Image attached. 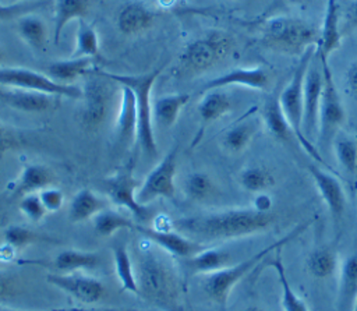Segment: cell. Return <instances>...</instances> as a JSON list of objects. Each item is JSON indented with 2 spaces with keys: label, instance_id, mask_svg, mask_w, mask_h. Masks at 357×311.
I'll return each instance as SVG.
<instances>
[{
  "label": "cell",
  "instance_id": "60d3db41",
  "mask_svg": "<svg viewBox=\"0 0 357 311\" xmlns=\"http://www.w3.org/2000/svg\"><path fill=\"white\" fill-rule=\"evenodd\" d=\"M4 243L7 248H11L13 251H21L26 248L28 245L36 244V243H45V241H54L52 237H47L42 233H38L26 226L21 225H10L4 230Z\"/></svg>",
  "mask_w": 357,
  "mask_h": 311
},
{
  "label": "cell",
  "instance_id": "ba28073f",
  "mask_svg": "<svg viewBox=\"0 0 357 311\" xmlns=\"http://www.w3.org/2000/svg\"><path fill=\"white\" fill-rule=\"evenodd\" d=\"M324 75V89L321 96V107L318 117V144L326 146L333 142L343 123L346 121V109L340 93L335 84L329 64H321Z\"/></svg>",
  "mask_w": 357,
  "mask_h": 311
},
{
  "label": "cell",
  "instance_id": "3957f363",
  "mask_svg": "<svg viewBox=\"0 0 357 311\" xmlns=\"http://www.w3.org/2000/svg\"><path fill=\"white\" fill-rule=\"evenodd\" d=\"M318 36L317 25L291 15H273L265 20L259 29V42L264 47L294 56H301L310 47H317Z\"/></svg>",
  "mask_w": 357,
  "mask_h": 311
},
{
  "label": "cell",
  "instance_id": "6da1fadb",
  "mask_svg": "<svg viewBox=\"0 0 357 311\" xmlns=\"http://www.w3.org/2000/svg\"><path fill=\"white\" fill-rule=\"evenodd\" d=\"M275 220L273 212H259L247 206L181 218L174 220L173 226L192 240L216 241L259 234L272 227Z\"/></svg>",
  "mask_w": 357,
  "mask_h": 311
},
{
  "label": "cell",
  "instance_id": "d6986e66",
  "mask_svg": "<svg viewBox=\"0 0 357 311\" xmlns=\"http://www.w3.org/2000/svg\"><path fill=\"white\" fill-rule=\"evenodd\" d=\"M342 46L340 8L336 0H328L322 25L319 26L315 56L321 64H329V57Z\"/></svg>",
  "mask_w": 357,
  "mask_h": 311
},
{
  "label": "cell",
  "instance_id": "cb8c5ba5",
  "mask_svg": "<svg viewBox=\"0 0 357 311\" xmlns=\"http://www.w3.org/2000/svg\"><path fill=\"white\" fill-rule=\"evenodd\" d=\"M261 121L268 134L275 139L280 142H291L296 139L294 132L282 112L278 98H269L265 100L261 109Z\"/></svg>",
  "mask_w": 357,
  "mask_h": 311
},
{
  "label": "cell",
  "instance_id": "7c38bea8",
  "mask_svg": "<svg viewBox=\"0 0 357 311\" xmlns=\"http://www.w3.org/2000/svg\"><path fill=\"white\" fill-rule=\"evenodd\" d=\"M178 146H172L159 163L146 174L137 190V201L148 206L156 198H173L176 194L174 177L177 170Z\"/></svg>",
  "mask_w": 357,
  "mask_h": 311
},
{
  "label": "cell",
  "instance_id": "484cf974",
  "mask_svg": "<svg viewBox=\"0 0 357 311\" xmlns=\"http://www.w3.org/2000/svg\"><path fill=\"white\" fill-rule=\"evenodd\" d=\"M93 59L91 57H70L67 60L53 61L47 66L46 75L63 85H74L79 77H85L92 68Z\"/></svg>",
  "mask_w": 357,
  "mask_h": 311
},
{
  "label": "cell",
  "instance_id": "f1b7e54d",
  "mask_svg": "<svg viewBox=\"0 0 357 311\" xmlns=\"http://www.w3.org/2000/svg\"><path fill=\"white\" fill-rule=\"evenodd\" d=\"M187 265L194 273L209 275L231 265V255L223 248L205 247L198 254L188 258Z\"/></svg>",
  "mask_w": 357,
  "mask_h": 311
},
{
  "label": "cell",
  "instance_id": "ee69618b",
  "mask_svg": "<svg viewBox=\"0 0 357 311\" xmlns=\"http://www.w3.org/2000/svg\"><path fill=\"white\" fill-rule=\"evenodd\" d=\"M38 195H39V198H40V201H42V204H43V206H45V209H46V212L54 213V212H57V211L63 206L64 194H63L61 190H59V188H56V187L49 185V187L40 190V191L38 192Z\"/></svg>",
  "mask_w": 357,
  "mask_h": 311
},
{
  "label": "cell",
  "instance_id": "db71d44e",
  "mask_svg": "<svg viewBox=\"0 0 357 311\" xmlns=\"http://www.w3.org/2000/svg\"><path fill=\"white\" fill-rule=\"evenodd\" d=\"M244 311H265V310H262V308H259V307H248V308L244 310Z\"/></svg>",
  "mask_w": 357,
  "mask_h": 311
},
{
  "label": "cell",
  "instance_id": "4fadbf2b",
  "mask_svg": "<svg viewBox=\"0 0 357 311\" xmlns=\"http://www.w3.org/2000/svg\"><path fill=\"white\" fill-rule=\"evenodd\" d=\"M314 60V59H312ZM324 89V75L321 63H310L303 91V131L307 139L312 142V138L318 134V117L321 107V96Z\"/></svg>",
  "mask_w": 357,
  "mask_h": 311
},
{
  "label": "cell",
  "instance_id": "bcb514c9",
  "mask_svg": "<svg viewBox=\"0 0 357 311\" xmlns=\"http://www.w3.org/2000/svg\"><path fill=\"white\" fill-rule=\"evenodd\" d=\"M21 142V135L0 121V158L8 151L20 146Z\"/></svg>",
  "mask_w": 357,
  "mask_h": 311
},
{
  "label": "cell",
  "instance_id": "681fc988",
  "mask_svg": "<svg viewBox=\"0 0 357 311\" xmlns=\"http://www.w3.org/2000/svg\"><path fill=\"white\" fill-rule=\"evenodd\" d=\"M346 82L351 95L357 99V59L349 64L346 71Z\"/></svg>",
  "mask_w": 357,
  "mask_h": 311
},
{
  "label": "cell",
  "instance_id": "7dc6e473",
  "mask_svg": "<svg viewBox=\"0 0 357 311\" xmlns=\"http://www.w3.org/2000/svg\"><path fill=\"white\" fill-rule=\"evenodd\" d=\"M18 289L20 285L14 275L0 272V301H4L17 294Z\"/></svg>",
  "mask_w": 357,
  "mask_h": 311
},
{
  "label": "cell",
  "instance_id": "277c9868",
  "mask_svg": "<svg viewBox=\"0 0 357 311\" xmlns=\"http://www.w3.org/2000/svg\"><path fill=\"white\" fill-rule=\"evenodd\" d=\"M236 39L231 33L212 29L188 42L178 54L174 74L192 77L212 70L236 50Z\"/></svg>",
  "mask_w": 357,
  "mask_h": 311
},
{
  "label": "cell",
  "instance_id": "11a10c76",
  "mask_svg": "<svg viewBox=\"0 0 357 311\" xmlns=\"http://www.w3.org/2000/svg\"><path fill=\"white\" fill-rule=\"evenodd\" d=\"M3 59H4V52H3V49L0 47V63L3 61Z\"/></svg>",
  "mask_w": 357,
  "mask_h": 311
},
{
  "label": "cell",
  "instance_id": "ab89813d",
  "mask_svg": "<svg viewBox=\"0 0 357 311\" xmlns=\"http://www.w3.org/2000/svg\"><path fill=\"white\" fill-rule=\"evenodd\" d=\"M71 57H91L99 59V38L96 29L88 24L84 18L78 20V28L75 35V49Z\"/></svg>",
  "mask_w": 357,
  "mask_h": 311
},
{
  "label": "cell",
  "instance_id": "ffe728a7",
  "mask_svg": "<svg viewBox=\"0 0 357 311\" xmlns=\"http://www.w3.org/2000/svg\"><path fill=\"white\" fill-rule=\"evenodd\" d=\"M120 105L119 112L114 121V141L116 145L121 148H130L134 142H137V131H138V116L135 98L132 91L120 85Z\"/></svg>",
  "mask_w": 357,
  "mask_h": 311
},
{
  "label": "cell",
  "instance_id": "30bf717a",
  "mask_svg": "<svg viewBox=\"0 0 357 311\" xmlns=\"http://www.w3.org/2000/svg\"><path fill=\"white\" fill-rule=\"evenodd\" d=\"M0 86L39 91L56 96L81 99L82 89L77 85H63L53 81L49 75L24 68V67H0Z\"/></svg>",
  "mask_w": 357,
  "mask_h": 311
},
{
  "label": "cell",
  "instance_id": "f907efd6",
  "mask_svg": "<svg viewBox=\"0 0 357 311\" xmlns=\"http://www.w3.org/2000/svg\"><path fill=\"white\" fill-rule=\"evenodd\" d=\"M346 21L350 28L357 29V0H353L346 11Z\"/></svg>",
  "mask_w": 357,
  "mask_h": 311
},
{
  "label": "cell",
  "instance_id": "e575fe53",
  "mask_svg": "<svg viewBox=\"0 0 357 311\" xmlns=\"http://www.w3.org/2000/svg\"><path fill=\"white\" fill-rule=\"evenodd\" d=\"M113 251V262H114V272L120 282L123 291H130L138 296V285L135 279L134 262L127 247L123 243H116L112 248Z\"/></svg>",
  "mask_w": 357,
  "mask_h": 311
},
{
  "label": "cell",
  "instance_id": "836d02e7",
  "mask_svg": "<svg viewBox=\"0 0 357 311\" xmlns=\"http://www.w3.org/2000/svg\"><path fill=\"white\" fill-rule=\"evenodd\" d=\"M339 264L340 259L337 258L336 251L329 247H318L312 250L305 259V268L315 279L331 278L335 272H337Z\"/></svg>",
  "mask_w": 357,
  "mask_h": 311
},
{
  "label": "cell",
  "instance_id": "1f68e13d",
  "mask_svg": "<svg viewBox=\"0 0 357 311\" xmlns=\"http://www.w3.org/2000/svg\"><path fill=\"white\" fill-rule=\"evenodd\" d=\"M89 10V0H57L54 7L53 42L59 43L66 25L73 20L85 18Z\"/></svg>",
  "mask_w": 357,
  "mask_h": 311
},
{
  "label": "cell",
  "instance_id": "6f0895ef",
  "mask_svg": "<svg viewBox=\"0 0 357 311\" xmlns=\"http://www.w3.org/2000/svg\"><path fill=\"white\" fill-rule=\"evenodd\" d=\"M22 1H29V0H17V3H22Z\"/></svg>",
  "mask_w": 357,
  "mask_h": 311
},
{
  "label": "cell",
  "instance_id": "83f0119b",
  "mask_svg": "<svg viewBox=\"0 0 357 311\" xmlns=\"http://www.w3.org/2000/svg\"><path fill=\"white\" fill-rule=\"evenodd\" d=\"M257 120L244 116L231 127H229L222 135V146L230 153H240L251 144L258 126Z\"/></svg>",
  "mask_w": 357,
  "mask_h": 311
},
{
  "label": "cell",
  "instance_id": "5bb4252c",
  "mask_svg": "<svg viewBox=\"0 0 357 311\" xmlns=\"http://www.w3.org/2000/svg\"><path fill=\"white\" fill-rule=\"evenodd\" d=\"M46 282L52 286L63 290L77 301L82 304H93L103 298L106 289L103 283L88 275L82 273H47Z\"/></svg>",
  "mask_w": 357,
  "mask_h": 311
},
{
  "label": "cell",
  "instance_id": "f5cc1de1",
  "mask_svg": "<svg viewBox=\"0 0 357 311\" xmlns=\"http://www.w3.org/2000/svg\"><path fill=\"white\" fill-rule=\"evenodd\" d=\"M50 311H84V310H77V308H60V310H50Z\"/></svg>",
  "mask_w": 357,
  "mask_h": 311
},
{
  "label": "cell",
  "instance_id": "44dd1931",
  "mask_svg": "<svg viewBox=\"0 0 357 311\" xmlns=\"http://www.w3.org/2000/svg\"><path fill=\"white\" fill-rule=\"evenodd\" d=\"M21 264L38 265L45 268H53L56 273H73L79 269H92L99 266L100 255L92 251L81 250H63L52 261H22Z\"/></svg>",
  "mask_w": 357,
  "mask_h": 311
},
{
  "label": "cell",
  "instance_id": "52a82bcc",
  "mask_svg": "<svg viewBox=\"0 0 357 311\" xmlns=\"http://www.w3.org/2000/svg\"><path fill=\"white\" fill-rule=\"evenodd\" d=\"M315 56V47H310L307 52H304L300 56L298 64L296 66L289 82L283 86L280 95L278 96L279 105L282 107V112L284 117L287 119L296 141L300 144V146L318 163L326 166V162L324 158H321V153L318 152L314 142L307 139L303 131V91H304V78L307 68L310 63L312 61Z\"/></svg>",
  "mask_w": 357,
  "mask_h": 311
},
{
  "label": "cell",
  "instance_id": "4dcf8cb0",
  "mask_svg": "<svg viewBox=\"0 0 357 311\" xmlns=\"http://www.w3.org/2000/svg\"><path fill=\"white\" fill-rule=\"evenodd\" d=\"M105 201L89 188L79 190L71 199L68 206V219L73 223L85 222L105 209Z\"/></svg>",
  "mask_w": 357,
  "mask_h": 311
},
{
  "label": "cell",
  "instance_id": "9a60e30c",
  "mask_svg": "<svg viewBox=\"0 0 357 311\" xmlns=\"http://www.w3.org/2000/svg\"><path fill=\"white\" fill-rule=\"evenodd\" d=\"M307 169L314 181L317 192L328 208L332 219L336 222L340 220L346 209V192L340 180L335 174L315 163H310Z\"/></svg>",
  "mask_w": 357,
  "mask_h": 311
},
{
  "label": "cell",
  "instance_id": "9c48e42d",
  "mask_svg": "<svg viewBox=\"0 0 357 311\" xmlns=\"http://www.w3.org/2000/svg\"><path fill=\"white\" fill-rule=\"evenodd\" d=\"M82 85V110H81V123L88 130L99 128L109 113L112 91V79L106 78L100 71L91 70L85 77Z\"/></svg>",
  "mask_w": 357,
  "mask_h": 311
},
{
  "label": "cell",
  "instance_id": "9f6ffc18",
  "mask_svg": "<svg viewBox=\"0 0 357 311\" xmlns=\"http://www.w3.org/2000/svg\"><path fill=\"white\" fill-rule=\"evenodd\" d=\"M351 311H357V297H356V300H354V304H353Z\"/></svg>",
  "mask_w": 357,
  "mask_h": 311
},
{
  "label": "cell",
  "instance_id": "f546056e",
  "mask_svg": "<svg viewBox=\"0 0 357 311\" xmlns=\"http://www.w3.org/2000/svg\"><path fill=\"white\" fill-rule=\"evenodd\" d=\"M231 110L230 96L220 89L205 91L198 103V114L204 126L222 119Z\"/></svg>",
  "mask_w": 357,
  "mask_h": 311
},
{
  "label": "cell",
  "instance_id": "8fae6325",
  "mask_svg": "<svg viewBox=\"0 0 357 311\" xmlns=\"http://www.w3.org/2000/svg\"><path fill=\"white\" fill-rule=\"evenodd\" d=\"M105 191L109 199L128 212H131L138 220L144 222L148 219L149 209L137 201V190L141 183L134 177V160L131 159L124 166L119 167L112 176L103 181Z\"/></svg>",
  "mask_w": 357,
  "mask_h": 311
},
{
  "label": "cell",
  "instance_id": "f35d334b",
  "mask_svg": "<svg viewBox=\"0 0 357 311\" xmlns=\"http://www.w3.org/2000/svg\"><path fill=\"white\" fill-rule=\"evenodd\" d=\"M92 222L93 230L100 237H109L123 229H135V225L128 216L109 208H105L99 213H96L92 218Z\"/></svg>",
  "mask_w": 357,
  "mask_h": 311
},
{
  "label": "cell",
  "instance_id": "d4e9b609",
  "mask_svg": "<svg viewBox=\"0 0 357 311\" xmlns=\"http://www.w3.org/2000/svg\"><path fill=\"white\" fill-rule=\"evenodd\" d=\"M53 181L54 174L47 166L39 163H29L22 167L14 187V194L22 197L26 194L39 192L40 190L52 185Z\"/></svg>",
  "mask_w": 357,
  "mask_h": 311
},
{
  "label": "cell",
  "instance_id": "4316f807",
  "mask_svg": "<svg viewBox=\"0 0 357 311\" xmlns=\"http://www.w3.org/2000/svg\"><path fill=\"white\" fill-rule=\"evenodd\" d=\"M188 93H169L152 103V120L162 128H170L177 121L180 110L188 103Z\"/></svg>",
  "mask_w": 357,
  "mask_h": 311
},
{
  "label": "cell",
  "instance_id": "8d00e7d4",
  "mask_svg": "<svg viewBox=\"0 0 357 311\" xmlns=\"http://www.w3.org/2000/svg\"><path fill=\"white\" fill-rule=\"evenodd\" d=\"M238 184L241 185L243 190L251 192V194H258L268 191L275 185V176L273 173L264 166H247L244 167L238 176H237Z\"/></svg>",
  "mask_w": 357,
  "mask_h": 311
},
{
  "label": "cell",
  "instance_id": "8992f818",
  "mask_svg": "<svg viewBox=\"0 0 357 311\" xmlns=\"http://www.w3.org/2000/svg\"><path fill=\"white\" fill-rule=\"evenodd\" d=\"M105 77L117 82L120 85L128 86L135 98L137 106V116H138V131H137V144L142 149L146 156H156L158 146L153 135V126H152V102H151V92L153 84L159 78L162 73V67L155 68L145 74H113L107 71H100Z\"/></svg>",
  "mask_w": 357,
  "mask_h": 311
},
{
  "label": "cell",
  "instance_id": "74e56055",
  "mask_svg": "<svg viewBox=\"0 0 357 311\" xmlns=\"http://www.w3.org/2000/svg\"><path fill=\"white\" fill-rule=\"evenodd\" d=\"M269 266L276 272L278 276V282L280 285V290H282V310L283 311H310L305 301L296 294V291L293 290V287L289 283L286 271H284V265L283 261L280 258V255L278 254L271 262Z\"/></svg>",
  "mask_w": 357,
  "mask_h": 311
},
{
  "label": "cell",
  "instance_id": "7a4b0ae2",
  "mask_svg": "<svg viewBox=\"0 0 357 311\" xmlns=\"http://www.w3.org/2000/svg\"><path fill=\"white\" fill-rule=\"evenodd\" d=\"M132 262L138 296L160 307H178L183 293L181 276L165 254L146 247L135 251Z\"/></svg>",
  "mask_w": 357,
  "mask_h": 311
},
{
  "label": "cell",
  "instance_id": "b9f144b4",
  "mask_svg": "<svg viewBox=\"0 0 357 311\" xmlns=\"http://www.w3.org/2000/svg\"><path fill=\"white\" fill-rule=\"evenodd\" d=\"M183 191L190 201L204 202L213 197L216 192V185L208 173L194 172L185 177Z\"/></svg>",
  "mask_w": 357,
  "mask_h": 311
},
{
  "label": "cell",
  "instance_id": "816d5d0a",
  "mask_svg": "<svg viewBox=\"0 0 357 311\" xmlns=\"http://www.w3.org/2000/svg\"><path fill=\"white\" fill-rule=\"evenodd\" d=\"M290 4H297V6H301V4H305V3H310L311 0H287Z\"/></svg>",
  "mask_w": 357,
  "mask_h": 311
},
{
  "label": "cell",
  "instance_id": "f6af8a7d",
  "mask_svg": "<svg viewBox=\"0 0 357 311\" xmlns=\"http://www.w3.org/2000/svg\"><path fill=\"white\" fill-rule=\"evenodd\" d=\"M39 3L38 1H22V3H13V4H1L0 3V21L1 20H10V18H18L22 14H26L28 11L33 10Z\"/></svg>",
  "mask_w": 357,
  "mask_h": 311
},
{
  "label": "cell",
  "instance_id": "d590c367",
  "mask_svg": "<svg viewBox=\"0 0 357 311\" xmlns=\"http://www.w3.org/2000/svg\"><path fill=\"white\" fill-rule=\"evenodd\" d=\"M333 151L339 166L346 176L357 181V137L354 135H336L333 139Z\"/></svg>",
  "mask_w": 357,
  "mask_h": 311
},
{
  "label": "cell",
  "instance_id": "c3c4849f",
  "mask_svg": "<svg viewBox=\"0 0 357 311\" xmlns=\"http://www.w3.org/2000/svg\"><path fill=\"white\" fill-rule=\"evenodd\" d=\"M251 206L259 212H273V198L268 191L258 192L255 194Z\"/></svg>",
  "mask_w": 357,
  "mask_h": 311
},
{
  "label": "cell",
  "instance_id": "5b68a950",
  "mask_svg": "<svg viewBox=\"0 0 357 311\" xmlns=\"http://www.w3.org/2000/svg\"><path fill=\"white\" fill-rule=\"evenodd\" d=\"M308 225H310V222H304V223L296 226L291 232H289L287 234H284L275 243L269 244L268 247L252 254L247 259H243L237 264H231L227 268L220 269L218 272L204 275L202 289H204L205 294L208 296V298L212 300L215 304L226 305L231 290L245 275H248L254 268H257V265H259V262L264 261L265 258H268V255H271L273 251L280 250L289 241H291L298 234H301L307 229Z\"/></svg>",
  "mask_w": 357,
  "mask_h": 311
},
{
  "label": "cell",
  "instance_id": "e0dca14e",
  "mask_svg": "<svg viewBox=\"0 0 357 311\" xmlns=\"http://www.w3.org/2000/svg\"><path fill=\"white\" fill-rule=\"evenodd\" d=\"M135 230L142 234L146 240L158 245L159 248L165 250L167 254L180 257L184 259H188L198 254L201 250L205 247L199 243L195 241L183 233L177 232H170V230H159L153 227H145V226H135Z\"/></svg>",
  "mask_w": 357,
  "mask_h": 311
},
{
  "label": "cell",
  "instance_id": "ac0fdd59",
  "mask_svg": "<svg viewBox=\"0 0 357 311\" xmlns=\"http://www.w3.org/2000/svg\"><path fill=\"white\" fill-rule=\"evenodd\" d=\"M59 98L39 91L0 86V103L26 113L52 112L57 107Z\"/></svg>",
  "mask_w": 357,
  "mask_h": 311
},
{
  "label": "cell",
  "instance_id": "603a6c76",
  "mask_svg": "<svg viewBox=\"0 0 357 311\" xmlns=\"http://www.w3.org/2000/svg\"><path fill=\"white\" fill-rule=\"evenodd\" d=\"M155 21V13L141 1H130L117 15V26L124 35H139L148 31Z\"/></svg>",
  "mask_w": 357,
  "mask_h": 311
},
{
  "label": "cell",
  "instance_id": "7bdbcfd3",
  "mask_svg": "<svg viewBox=\"0 0 357 311\" xmlns=\"http://www.w3.org/2000/svg\"><path fill=\"white\" fill-rule=\"evenodd\" d=\"M18 208L21 211V213L31 222V223H38L40 222L45 215L47 213L38 192H32V194H26L21 197V201L18 204Z\"/></svg>",
  "mask_w": 357,
  "mask_h": 311
},
{
  "label": "cell",
  "instance_id": "d6a6232c",
  "mask_svg": "<svg viewBox=\"0 0 357 311\" xmlns=\"http://www.w3.org/2000/svg\"><path fill=\"white\" fill-rule=\"evenodd\" d=\"M17 32L20 38L32 49L43 50L47 40L45 21L35 14H22L17 18Z\"/></svg>",
  "mask_w": 357,
  "mask_h": 311
},
{
  "label": "cell",
  "instance_id": "2e32d148",
  "mask_svg": "<svg viewBox=\"0 0 357 311\" xmlns=\"http://www.w3.org/2000/svg\"><path fill=\"white\" fill-rule=\"evenodd\" d=\"M244 86L254 91H266L271 85V74L262 66L236 67L204 84L202 91L222 89L226 86Z\"/></svg>",
  "mask_w": 357,
  "mask_h": 311
},
{
  "label": "cell",
  "instance_id": "7402d4cb",
  "mask_svg": "<svg viewBox=\"0 0 357 311\" xmlns=\"http://www.w3.org/2000/svg\"><path fill=\"white\" fill-rule=\"evenodd\" d=\"M357 297V252L340 259L337 269V311H351Z\"/></svg>",
  "mask_w": 357,
  "mask_h": 311
}]
</instances>
